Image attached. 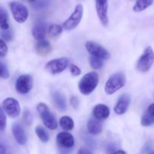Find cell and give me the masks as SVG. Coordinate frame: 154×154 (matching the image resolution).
Here are the masks:
<instances>
[{
  "mask_svg": "<svg viewBox=\"0 0 154 154\" xmlns=\"http://www.w3.org/2000/svg\"><path fill=\"white\" fill-rule=\"evenodd\" d=\"M89 64H90L91 67L93 69H95V70L101 69L103 67V66H104L103 60L98 58V57H93V56H91L89 57Z\"/></svg>",
  "mask_w": 154,
  "mask_h": 154,
  "instance_id": "obj_25",
  "label": "cell"
},
{
  "mask_svg": "<svg viewBox=\"0 0 154 154\" xmlns=\"http://www.w3.org/2000/svg\"><path fill=\"white\" fill-rule=\"evenodd\" d=\"M8 47L4 40L0 38V57H4L7 55Z\"/></svg>",
  "mask_w": 154,
  "mask_h": 154,
  "instance_id": "obj_31",
  "label": "cell"
},
{
  "mask_svg": "<svg viewBox=\"0 0 154 154\" xmlns=\"http://www.w3.org/2000/svg\"><path fill=\"white\" fill-rule=\"evenodd\" d=\"M131 103V97L128 94H122L118 99L114 107V112L118 115L125 114Z\"/></svg>",
  "mask_w": 154,
  "mask_h": 154,
  "instance_id": "obj_13",
  "label": "cell"
},
{
  "mask_svg": "<svg viewBox=\"0 0 154 154\" xmlns=\"http://www.w3.org/2000/svg\"><path fill=\"white\" fill-rule=\"evenodd\" d=\"M35 48H36V53L41 56L48 55L52 51V47L51 44L45 39H41L38 41Z\"/></svg>",
  "mask_w": 154,
  "mask_h": 154,
  "instance_id": "obj_17",
  "label": "cell"
},
{
  "mask_svg": "<svg viewBox=\"0 0 154 154\" xmlns=\"http://www.w3.org/2000/svg\"><path fill=\"white\" fill-rule=\"evenodd\" d=\"M51 98L55 105L56 108L61 111H64L66 108V104L65 98L63 97V95L60 94L57 91H53L51 93Z\"/></svg>",
  "mask_w": 154,
  "mask_h": 154,
  "instance_id": "obj_19",
  "label": "cell"
},
{
  "mask_svg": "<svg viewBox=\"0 0 154 154\" xmlns=\"http://www.w3.org/2000/svg\"><path fill=\"white\" fill-rule=\"evenodd\" d=\"M57 143L62 148L70 149L74 146L75 139L70 133L64 131L57 134Z\"/></svg>",
  "mask_w": 154,
  "mask_h": 154,
  "instance_id": "obj_12",
  "label": "cell"
},
{
  "mask_svg": "<svg viewBox=\"0 0 154 154\" xmlns=\"http://www.w3.org/2000/svg\"><path fill=\"white\" fill-rule=\"evenodd\" d=\"M111 154H127V153L122 150H114V151H113Z\"/></svg>",
  "mask_w": 154,
  "mask_h": 154,
  "instance_id": "obj_37",
  "label": "cell"
},
{
  "mask_svg": "<svg viewBox=\"0 0 154 154\" xmlns=\"http://www.w3.org/2000/svg\"><path fill=\"white\" fill-rule=\"evenodd\" d=\"M110 108L104 104H98L93 108V115L99 120H104L110 116Z\"/></svg>",
  "mask_w": 154,
  "mask_h": 154,
  "instance_id": "obj_16",
  "label": "cell"
},
{
  "mask_svg": "<svg viewBox=\"0 0 154 154\" xmlns=\"http://www.w3.org/2000/svg\"><path fill=\"white\" fill-rule=\"evenodd\" d=\"M33 87V78L29 75H23L18 77L15 82V89L21 94H27Z\"/></svg>",
  "mask_w": 154,
  "mask_h": 154,
  "instance_id": "obj_10",
  "label": "cell"
},
{
  "mask_svg": "<svg viewBox=\"0 0 154 154\" xmlns=\"http://www.w3.org/2000/svg\"><path fill=\"white\" fill-rule=\"evenodd\" d=\"M126 78L122 72H117L110 77L106 82L104 90L107 95H112L125 85Z\"/></svg>",
  "mask_w": 154,
  "mask_h": 154,
  "instance_id": "obj_2",
  "label": "cell"
},
{
  "mask_svg": "<svg viewBox=\"0 0 154 154\" xmlns=\"http://www.w3.org/2000/svg\"><path fill=\"white\" fill-rule=\"evenodd\" d=\"M24 1L27 2H30V3H33L36 1V0H24Z\"/></svg>",
  "mask_w": 154,
  "mask_h": 154,
  "instance_id": "obj_39",
  "label": "cell"
},
{
  "mask_svg": "<svg viewBox=\"0 0 154 154\" xmlns=\"http://www.w3.org/2000/svg\"><path fill=\"white\" fill-rule=\"evenodd\" d=\"M69 65V60L66 57L50 60L45 66V69L52 75L61 73Z\"/></svg>",
  "mask_w": 154,
  "mask_h": 154,
  "instance_id": "obj_7",
  "label": "cell"
},
{
  "mask_svg": "<svg viewBox=\"0 0 154 154\" xmlns=\"http://www.w3.org/2000/svg\"><path fill=\"white\" fill-rule=\"evenodd\" d=\"M102 124L96 118H90L88 120L87 129L91 135H98L102 132Z\"/></svg>",
  "mask_w": 154,
  "mask_h": 154,
  "instance_id": "obj_18",
  "label": "cell"
},
{
  "mask_svg": "<svg viewBox=\"0 0 154 154\" xmlns=\"http://www.w3.org/2000/svg\"><path fill=\"white\" fill-rule=\"evenodd\" d=\"M47 32V25L45 21L39 20H37L33 25L32 29V34L33 38L36 40L44 39Z\"/></svg>",
  "mask_w": 154,
  "mask_h": 154,
  "instance_id": "obj_14",
  "label": "cell"
},
{
  "mask_svg": "<svg viewBox=\"0 0 154 154\" xmlns=\"http://www.w3.org/2000/svg\"><path fill=\"white\" fill-rule=\"evenodd\" d=\"M5 149L3 146L0 145V154H5Z\"/></svg>",
  "mask_w": 154,
  "mask_h": 154,
  "instance_id": "obj_38",
  "label": "cell"
},
{
  "mask_svg": "<svg viewBox=\"0 0 154 154\" xmlns=\"http://www.w3.org/2000/svg\"><path fill=\"white\" fill-rule=\"evenodd\" d=\"M11 11L15 20L19 23L26 22L28 18L29 12L27 7L19 2L13 1L9 4Z\"/></svg>",
  "mask_w": 154,
  "mask_h": 154,
  "instance_id": "obj_5",
  "label": "cell"
},
{
  "mask_svg": "<svg viewBox=\"0 0 154 154\" xmlns=\"http://www.w3.org/2000/svg\"><path fill=\"white\" fill-rule=\"evenodd\" d=\"M69 71L72 76H79L81 74V69L74 64H71L69 66Z\"/></svg>",
  "mask_w": 154,
  "mask_h": 154,
  "instance_id": "obj_33",
  "label": "cell"
},
{
  "mask_svg": "<svg viewBox=\"0 0 154 154\" xmlns=\"http://www.w3.org/2000/svg\"><path fill=\"white\" fill-rule=\"evenodd\" d=\"M146 113L149 114V116H151V117H154V103L151 104V105L148 107Z\"/></svg>",
  "mask_w": 154,
  "mask_h": 154,
  "instance_id": "obj_35",
  "label": "cell"
},
{
  "mask_svg": "<svg viewBox=\"0 0 154 154\" xmlns=\"http://www.w3.org/2000/svg\"><path fill=\"white\" fill-rule=\"evenodd\" d=\"M48 4H49V0H36L35 2H33V7L36 10H40L48 6Z\"/></svg>",
  "mask_w": 154,
  "mask_h": 154,
  "instance_id": "obj_29",
  "label": "cell"
},
{
  "mask_svg": "<svg viewBox=\"0 0 154 154\" xmlns=\"http://www.w3.org/2000/svg\"><path fill=\"white\" fill-rule=\"evenodd\" d=\"M23 120L27 126H30L33 123V115L29 110L26 109L23 114Z\"/></svg>",
  "mask_w": 154,
  "mask_h": 154,
  "instance_id": "obj_28",
  "label": "cell"
},
{
  "mask_svg": "<svg viewBox=\"0 0 154 154\" xmlns=\"http://www.w3.org/2000/svg\"><path fill=\"white\" fill-rule=\"evenodd\" d=\"M2 37L4 40L7 41V42H9L13 38V34H12V32L11 30L8 29H6V30H2Z\"/></svg>",
  "mask_w": 154,
  "mask_h": 154,
  "instance_id": "obj_32",
  "label": "cell"
},
{
  "mask_svg": "<svg viewBox=\"0 0 154 154\" xmlns=\"http://www.w3.org/2000/svg\"><path fill=\"white\" fill-rule=\"evenodd\" d=\"M79 102L78 98L75 97V96H72V97H71L70 104H71V105L72 106V108H75V109H76L79 106Z\"/></svg>",
  "mask_w": 154,
  "mask_h": 154,
  "instance_id": "obj_34",
  "label": "cell"
},
{
  "mask_svg": "<svg viewBox=\"0 0 154 154\" xmlns=\"http://www.w3.org/2000/svg\"><path fill=\"white\" fill-rule=\"evenodd\" d=\"M154 63V52L151 47H146L137 63V69L144 73L151 69Z\"/></svg>",
  "mask_w": 154,
  "mask_h": 154,
  "instance_id": "obj_4",
  "label": "cell"
},
{
  "mask_svg": "<svg viewBox=\"0 0 154 154\" xmlns=\"http://www.w3.org/2000/svg\"><path fill=\"white\" fill-rule=\"evenodd\" d=\"M6 123H7V120H6L5 112L3 110L2 107L0 106V131H4L5 129Z\"/></svg>",
  "mask_w": 154,
  "mask_h": 154,
  "instance_id": "obj_27",
  "label": "cell"
},
{
  "mask_svg": "<svg viewBox=\"0 0 154 154\" xmlns=\"http://www.w3.org/2000/svg\"><path fill=\"white\" fill-rule=\"evenodd\" d=\"M140 123L143 126H149L154 124V117H151L149 114L145 113L142 117L141 120H140Z\"/></svg>",
  "mask_w": 154,
  "mask_h": 154,
  "instance_id": "obj_26",
  "label": "cell"
},
{
  "mask_svg": "<svg viewBox=\"0 0 154 154\" xmlns=\"http://www.w3.org/2000/svg\"><path fill=\"white\" fill-rule=\"evenodd\" d=\"M2 108L10 117L15 118L20 115L21 106L19 102L14 98H7L2 102Z\"/></svg>",
  "mask_w": 154,
  "mask_h": 154,
  "instance_id": "obj_9",
  "label": "cell"
},
{
  "mask_svg": "<svg viewBox=\"0 0 154 154\" xmlns=\"http://www.w3.org/2000/svg\"><path fill=\"white\" fill-rule=\"evenodd\" d=\"M77 154H92V153H91V152L89 151L88 149L81 148V149H79V150H78V152H77Z\"/></svg>",
  "mask_w": 154,
  "mask_h": 154,
  "instance_id": "obj_36",
  "label": "cell"
},
{
  "mask_svg": "<svg viewBox=\"0 0 154 154\" xmlns=\"http://www.w3.org/2000/svg\"><path fill=\"white\" fill-rule=\"evenodd\" d=\"M9 77V72L7 67L0 62V78L7 79Z\"/></svg>",
  "mask_w": 154,
  "mask_h": 154,
  "instance_id": "obj_30",
  "label": "cell"
},
{
  "mask_svg": "<svg viewBox=\"0 0 154 154\" xmlns=\"http://www.w3.org/2000/svg\"><path fill=\"white\" fill-rule=\"evenodd\" d=\"M63 31V27L58 24H51L48 28V33L51 38H57Z\"/></svg>",
  "mask_w": 154,
  "mask_h": 154,
  "instance_id": "obj_23",
  "label": "cell"
},
{
  "mask_svg": "<svg viewBox=\"0 0 154 154\" xmlns=\"http://www.w3.org/2000/svg\"><path fill=\"white\" fill-rule=\"evenodd\" d=\"M60 126L63 131H70L74 127V122L69 116H63L60 119Z\"/></svg>",
  "mask_w": 154,
  "mask_h": 154,
  "instance_id": "obj_20",
  "label": "cell"
},
{
  "mask_svg": "<svg viewBox=\"0 0 154 154\" xmlns=\"http://www.w3.org/2000/svg\"><path fill=\"white\" fill-rule=\"evenodd\" d=\"M152 0H137L133 7L134 12H141L152 5Z\"/></svg>",
  "mask_w": 154,
  "mask_h": 154,
  "instance_id": "obj_22",
  "label": "cell"
},
{
  "mask_svg": "<svg viewBox=\"0 0 154 154\" xmlns=\"http://www.w3.org/2000/svg\"><path fill=\"white\" fill-rule=\"evenodd\" d=\"M39 117L45 126L51 130H54L57 128V122L54 114L51 112L48 107L45 103H39L36 107Z\"/></svg>",
  "mask_w": 154,
  "mask_h": 154,
  "instance_id": "obj_3",
  "label": "cell"
},
{
  "mask_svg": "<svg viewBox=\"0 0 154 154\" xmlns=\"http://www.w3.org/2000/svg\"><path fill=\"white\" fill-rule=\"evenodd\" d=\"M0 29L6 30L9 29L8 15L4 8L0 6Z\"/></svg>",
  "mask_w": 154,
  "mask_h": 154,
  "instance_id": "obj_21",
  "label": "cell"
},
{
  "mask_svg": "<svg viewBox=\"0 0 154 154\" xmlns=\"http://www.w3.org/2000/svg\"><path fill=\"white\" fill-rule=\"evenodd\" d=\"M99 82V77L97 72H91L85 74L80 80L79 90L85 96L91 94L96 89Z\"/></svg>",
  "mask_w": 154,
  "mask_h": 154,
  "instance_id": "obj_1",
  "label": "cell"
},
{
  "mask_svg": "<svg viewBox=\"0 0 154 154\" xmlns=\"http://www.w3.org/2000/svg\"><path fill=\"white\" fill-rule=\"evenodd\" d=\"M149 154H154V152H152V153H150Z\"/></svg>",
  "mask_w": 154,
  "mask_h": 154,
  "instance_id": "obj_40",
  "label": "cell"
},
{
  "mask_svg": "<svg viewBox=\"0 0 154 154\" xmlns=\"http://www.w3.org/2000/svg\"><path fill=\"white\" fill-rule=\"evenodd\" d=\"M12 133H13L14 139L20 145H24L27 143V137L24 128L19 124H14L12 126Z\"/></svg>",
  "mask_w": 154,
  "mask_h": 154,
  "instance_id": "obj_15",
  "label": "cell"
},
{
  "mask_svg": "<svg viewBox=\"0 0 154 154\" xmlns=\"http://www.w3.org/2000/svg\"><path fill=\"white\" fill-rule=\"evenodd\" d=\"M83 15V6L81 4H79L75 6L74 11L70 15L69 18L63 23V27L65 30H72L78 26L82 18Z\"/></svg>",
  "mask_w": 154,
  "mask_h": 154,
  "instance_id": "obj_6",
  "label": "cell"
},
{
  "mask_svg": "<svg viewBox=\"0 0 154 154\" xmlns=\"http://www.w3.org/2000/svg\"><path fill=\"white\" fill-rule=\"evenodd\" d=\"M95 6H96L97 14L101 24L104 26H107L109 23L108 14H107L108 0H95Z\"/></svg>",
  "mask_w": 154,
  "mask_h": 154,
  "instance_id": "obj_11",
  "label": "cell"
},
{
  "mask_svg": "<svg viewBox=\"0 0 154 154\" xmlns=\"http://www.w3.org/2000/svg\"><path fill=\"white\" fill-rule=\"evenodd\" d=\"M35 132H36V134L38 136V138H39L42 142H48V140H49V135H48L46 130H45L42 126H36V129H35Z\"/></svg>",
  "mask_w": 154,
  "mask_h": 154,
  "instance_id": "obj_24",
  "label": "cell"
},
{
  "mask_svg": "<svg viewBox=\"0 0 154 154\" xmlns=\"http://www.w3.org/2000/svg\"><path fill=\"white\" fill-rule=\"evenodd\" d=\"M85 48L91 55L101 59V60H109L111 57V55L107 49H105L104 47L95 42L88 41V42H86Z\"/></svg>",
  "mask_w": 154,
  "mask_h": 154,
  "instance_id": "obj_8",
  "label": "cell"
}]
</instances>
